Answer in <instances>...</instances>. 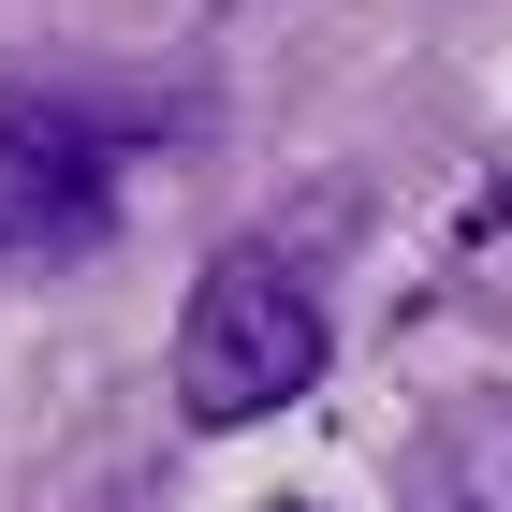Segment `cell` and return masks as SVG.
<instances>
[{"mask_svg":"<svg viewBox=\"0 0 512 512\" xmlns=\"http://www.w3.org/2000/svg\"><path fill=\"white\" fill-rule=\"evenodd\" d=\"M322 352H337V322H322L308 264L220 249L191 278V322H176V410L191 425H264V410H293L322 381Z\"/></svg>","mask_w":512,"mask_h":512,"instance_id":"6da1fadb","label":"cell"},{"mask_svg":"<svg viewBox=\"0 0 512 512\" xmlns=\"http://www.w3.org/2000/svg\"><path fill=\"white\" fill-rule=\"evenodd\" d=\"M88 220H103V147L74 118L15 103L0 118V278L44 264V249H88Z\"/></svg>","mask_w":512,"mask_h":512,"instance_id":"7a4b0ae2","label":"cell"},{"mask_svg":"<svg viewBox=\"0 0 512 512\" xmlns=\"http://www.w3.org/2000/svg\"><path fill=\"white\" fill-rule=\"evenodd\" d=\"M425 483H439V512H512V381L454 395L425 425Z\"/></svg>","mask_w":512,"mask_h":512,"instance_id":"3957f363","label":"cell"},{"mask_svg":"<svg viewBox=\"0 0 512 512\" xmlns=\"http://www.w3.org/2000/svg\"><path fill=\"white\" fill-rule=\"evenodd\" d=\"M293 512H308V498H293Z\"/></svg>","mask_w":512,"mask_h":512,"instance_id":"277c9868","label":"cell"}]
</instances>
